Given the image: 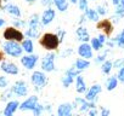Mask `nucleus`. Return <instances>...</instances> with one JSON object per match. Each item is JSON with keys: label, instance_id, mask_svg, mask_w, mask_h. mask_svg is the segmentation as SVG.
<instances>
[{"label": "nucleus", "instance_id": "f03ea898", "mask_svg": "<svg viewBox=\"0 0 124 116\" xmlns=\"http://www.w3.org/2000/svg\"><path fill=\"white\" fill-rule=\"evenodd\" d=\"M31 81L34 86V90L37 92L43 91V88L47 85V76L44 71H33V74L31 75Z\"/></svg>", "mask_w": 124, "mask_h": 116}, {"label": "nucleus", "instance_id": "a19ab883", "mask_svg": "<svg viewBox=\"0 0 124 116\" xmlns=\"http://www.w3.org/2000/svg\"><path fill=\"white\" fill-rule=\"evenodd\" d=\"M88 116H99V111L96 110V108L90 109V110L88 111Z\"/></svg>", "mask_w": 124, "mask_h": 116}, {"label": "nucleus", "instance_id": "603ef678", "mask_svg": "<svg viewBox=\"0 0 124 116\" xmlns=\"http://www.w3.org/2000/svg\"><path fill=\"white\" fill-rule=\"evenodd\" d=\"M50 116H57V115H54V114H50Z\"/></svg>", "mask_w": 124, "mask_h": 116}, {"label": "nucleus", "instance_id": "3c124183", "mask_svg": "<svg viewBox=\"0 0 124 116\" xmlns=\"http://www.w3.org/2000/svg\"><path fill=\"white\" fill-rule=\"evenodd\" d=\"M1 58H3V56H1V52H0V61H1Z\"/></svg>", "mask_w": 124, "mask_h": 116}, {"label": "nucleus", "instance_id": "f257e3e1", "mask_svg": "<svg viewBox=\"0 0 124 116\" xmlns=\"http://www.w3.org/2000/svg\"><path fill=\"white\" fill-rule=\"evenodd\" d=\"M39 42H40V45H41L45 50L52 52V51H55V50L58 48L61 41H60V38L57 36V34L46 33V34H44V35L41 36V39L39 40Z\"/></svg>", "mask_w": 124, "mask_h": 116}, {"label": "nucleus", "instance_id": "7c9ffc66", "mask_svg": "<svg viewBox=\"0 0 124 116\" xmlns=\"http://www.w3.org/2000/svg\"><path fill=\"white\" fill-rule=\"evenodd\" d=\"M73 81H74V79H72V77H70V76H67L65 74H63V76L61 77V82H62V85H63L65 88H68L73 84Z\"/></svg>", "mask_w": 124, "mask_h": 116}, {"label": "nucleus", "instance_id": "aec40b11", "mask_svg": "<svg viewBox=\"0 0 124 116\" xmlns=\"http://www.w3.org/2000/svg\"><path fill=\"white\" fill-rule=\"evenodd\" d=\"M74 68H77L78 70L83 71L90 68V61L84 59V58H78V59L74 62Z\"/></svg>", "mask_w": 124, "mask_h": 116}, {"label": "nucleus", "instance_id": "a18cd8bd", "mask_svg": "<svg viewBox=\"0 0 124 116\" xmlns=\"http://www.w3.org/2000/svg\"><path fill=\"white\" fill-rule=\"evenodd\" d=\"M112 4H113V5H116V6H117V5H118V4H119V0H112Z\"/></svg>", "mask_w": 124, "mask_h": 116}, {"label": "nucleus", "instance_id": "09e8293b", "mask_svg": "<svg viewBox=\"0 0 124 116\" xmlns=\"http://www.w3.org/2000/svg\"><path fill=\"white\" fill-rule=\"evenodd\" d=\"M119 4H120V5H123V6H124V0H119Z\"/></svg>", "mask_w": 124, "mask_h": 116}, {"label": "nucleus", "instance_id": "9b49d317", "mask_svg": "<svg viewBox=\"0 0 124 116\" xmlns=\"http://www.w3.org/2000/svg\"><path fill=\"white\" fill-rule=\"evenodd\" d=\"M78 54H79L80 58H84V59L90 61L93 58V56H94V50L91 48V46L88 42H83L78 47Z\"/></svg>", "mask_w": 124, "mask_h": 116}, {"label": "nucleus", "instance_id": "a878e982", "mask_svg": "<svg viewBox=\"0 0 124 116\" xmlns=\"http://www.w3.org/2000/svg\"><path fill=\"white\" fill-rule=\"evenodd\" d=\"M5 10L10 13V15H14L16 17H20L21 16V11H20V7L16 6V5H12V4H9L5 6Z\"/></svg>", "mask_w": 124, "mask_h": 116}, {"label": "nucleus", "instance_id": "f3484780", "mask_svg": "<svg viewBox=\"0 0 124 116\" xmlns=\"http://www.w3.org/2000/svg\"><path fill=\"white\" fill-rule=\"evenodd\" d=\"M76 91L79 94H83V93H85L88 91L86 82H85V80H84V77L82 75H78L76 77Z\"/></svg>", "mask_w": 124, "mask_h": 116}, {"label": "nucleus", "instance_id": "1a4fd4ad", "mask_svg": "<svg viewBox=\"0 0 124 116\" xmlns=\"http://www.w3.org/2000/svg\"><path fill=\"white\" fill-rule=\"evenodd\" d=\"M38 61H39V57H38L37 54L31 53V54L23 56V57L21 58V64H22L27 70H33V69L35 68Z\"/></svg>", "mask_w": 124, "mask_h": 116}, {"label": "nucleus", "instance_id": "a211bd4d", "mask_svg": "<svg viewBox=\"0 0 124 116\" xmlns=\"http://www.w3.org/2000/svg\"><path fill=\"white\" fill-rule=\"evenodd\" d=\"M118 84H119V81H118L117 76H116V75H111V76L106 80L105 87H106V90H107L108 92H111V91H114V90L118 87Z\"/></svg>", "mask_w": 124, "mask_h": 116}, {"label": "nucleus", "instance_id": "79ce46f5", "mask_svg": "<svg viewBox=\"0 0 124 116\" xmlns=\"http://www.w3.org/2000/svg\"><path fill=\"white\" fill-rule=\"evenodd\" d=\"M72 53H73V51H72V50H66V51H63V52L61 53V56L63 57V58H66V57H68V56H70V54H72Z\"/></svg>", "mask_w": 124, "mask_h": 116}, {"label": "nucleus", "instance_id": "4be33fe9", "mask_svg": "<svg viewBox=\"0 0 124 116\" xmlns=\"http://www.w3.org/2000/svg\"><path fill=\"white\" fill-rule=\"evenodd\" d=\"M21 46H22L23 51L27 52L28 54L33 53V51H34V44H33V41H32L31 39H26V40H23Z\"/></svg>", "mask_w": 124, "mask_h": 116}, {"label": "nucleus", "instance_id": "393cba45", "mask_svg": "<svg viewBox=\"0 0 124 116\" xmlns=\"http://www.w3.org/2000/svg\"><path fill=\"white\" fill-rule=\"evenodd\" d=\"M52 1L61 12H65L68 9V0H52Z\"/></svg>", "mask_w": 124, "mask_h": 116}, {"label": "nucleus", "instance_id": "864d4df0", "mask_svg": "<svg viewBox=\"0 0 124 116\" xmlns=\"http://www.w3.org/2000/svg\"><path fill=\"white\" fill-rule=\"evenodd\" d=\"M91 1H95V0H91Z\"/></svg>", "mask_w": 124, "mask_h": 116}, {"label": "nucleus", "instance_id": "c85d7f7f", "mask_svg": "<svg viewBox=\"0 0 124 116\" xmlns=\"http://www.w3.org/2000/svg\"><path fill=\"white\" fill-rule=\"evenodd\" d=\"M113 40H114L117 47H122V48H123V47H124V29H123Z\"/></svg>", "mask_w": 124, "mask_h": 116}, {"label": "nucleus", "instance_id": "b1692460", "mask_svg": "<svg viewBox=\"0 0 124 116\" xmlns=\"http://www.w3.org/2000/svg\"><path fill=\"white\" fill-rule=\"evenodd\" d=\"M85 17H86L89 21L97 22L100 16H99V13L96 12V10H94V9H89V7H88V10L85 11Z\"/></svg>", "mask_w": 124, "mask_h": 116}, {"label": "nucleus", "instance_id": "f8f14e48", "mask_svg": "<svg viewBox=\"0 0 124 116\" xmlns=\"http://www.w3.org/2000/svg\"><path fill=\"white\" fill-rule=\"evenodd\" d=\"M73 104L62 103L57 106V116H73Z\"/></svg>", "mask_w": 124, "mask_h": 116}, {"label": "nucleus", "instance_id": "cd10ccee", "mask_svg": "<svg viewBox=\"0 0 124 116\" xmlns=\"http://www.w3.org/2000/svg\"><path fill=\"white\" fill-rule=\"evenodd\" d=\"M65 75H67V76H70V77H72V79L76 80V77H77L78 75H82V71L78 70V69L74 68V67H71V68H68V69L65 71Z\"/></svg>", "mask_w": 124, "mask_h": 116}, {"label": "nucleus", "instance_id": "423d86ee", "mask_svg": "<svg viewBox=\"0 0 124 116\" xmlns=\"http://www.w3.org/2000/svg\"><path fill=\"white\" fill-rule=\"evenodd\" d=\"M11 91L17 97H26L28 94L29 87H28V84L24 80H18L14 84V86L11 87Z\"/></svg>", "mask_w": 124, "mask_h": 116}, {"label": "nucleus", "instance_id": "7ed1b4c3", "mask_svg": "<svg viewBox=\"0 0 124 116\" xmlns=\"http://www.w3.org/2000/svg\"><path fill=\"white\" fill-rule=\"evenodd\" d=\"M3 48H4V51H5L6 54H9L10 57H14V58L21 57L22 56V52H23L22 46L17 41H6L3 45Z\"/></svg>", "mask_w": 124, "mask_h": 116}, {"label": "nucleus", "instance_id": "ddd939ff", "mask_svg": "<svg viewBox=\"0 0 124 116\" xmlns=\"http://www.w3.org/2000/svg\"><path fill=\"white\" fill-rule=\"evenodd\" d=\"M55 16H56V12H55V10H52V9H46L44 12H43V15L40 16V23H41V26H47V24H50L54 19H55Z\"/></svg>", "mask_w": 124, "mask_h": 116}, {"label": "nucleus", "instance_id": "39448f33", "mask_svg": "<svg viewBox=\"0 0 124 116\" xmlns=\"http://www.w3.org/2000/svg\"><path fill=\"white\" fill-rule=\"evenodd\" d=\"M72 104H73V108H77L80 112H86V111H89L90 109L96 108L95 103L88 102L85 98H82V97H77Z\"/></svg>", "mask_w": 124, "mask_h": 116}, {"label": "nucleus", "instance_id": "2f4dec72", "mask_svg": "<svg viewBox=\"0 0 124 116\" xmlns=\"http://www.w3.org/2000/svg\"><path fill=\"white\" fill-rule=\"evenodd\" d=\"M124 67V57H120V58H116V59L113 61V69H119Z\"/></svg>", "mask_w": 124, "mask_h": 116}, {"label": "nucleus", "instance_id": "6e6552de", "mask_svg": "<svg viewBox=\"0 0 124 116\" xmlns=\"http://www.w3.org/2000/svg\"><path fill=\"white\" fill-rule=\"evenodd\" d=\"M4 38L8 41H17V42H20V41H23V33L20 32L16 28L10 27V28H8L4 32Z\"/></svg>", "mask_w": 124, "mask_h": 116}, {"label": "nucleus", "instance_id": "9d476101", "mask_svg": "<svg viewBox=\"0 0 124 116\" xmlns=\"http://www.w3.org/2000/svg\"><path fill=\"white\" fill-rule=\"evenodd\" d=\"M38 104H39V98L37 96H31L24 102H22L20 104V108L18 109L21 111H33Z\"/></svg>", "mask_w": 124, "mask_h": 116}, {"label": "nucleus", "instance_id": "e433bc0d", "mask_svg": "<svg viewBox=\"0 0 124 116\" xmlns=\"http://www.w3.org/2000/svg\"><path fill=\"white\" fill-rule=\"evenodd\" d=\"M9 85V80L6 76H0V88H6Z\"/></svg>", "mask_w": 124, "mask_h": 116}, {"label": "nucleus", "instance_id": "bb28decb", "mask_svg": "<svg viewBox=\"0 0 124 116\" xmlns=\"http://www.w3.org/2000/svg\"><path fill=\"white\" fill-rule=\"evenodd\" d=\"M26 35L29 39H37L40 36V28H29L26 32Z\"/></svg>", "mask_w": 124, "mask_h": 116}, {"label": "nucleus", "instance_id": "c9c22d12", "mask_svg": "<svg viewBox=\"0 0 124 116\" xmlns=\"http://www.w3.org/2000/svg\"><path fill=\"white\" fill-rule=\"evenodd\" d=\"M96 12L99 13V16H106L107 15V9L103 5H99L96 7Z\"/></svg>", "mask_w": 124, "mask_h": 116}, {"label": "nucleus", "instance_id": "6ab92c4d", "mask_svg": "<svg viewBox=\"0 0 124 116\" xmlns=\"http://www.w3.org/2000/svg\"><path fill=\"white\" fill-rule=\"evenodd\" d=\"M76 33H77L78 40H80V41H83V42H88V41L91 40V39H90V35H89V33H88V30H86V28H84V27H79Z\"/></svg>", "mask_w": 124, "mask_h": 116}, {"label": "nucleus", "instance_id": "72a5a7b5", "mask_svg": "<svg viewBox=\"0 0 124 116\" xmlns=\"http://www.w3.org/2000/svg\"><path fill=\"white\" fill-rule=\"evenodd\" d=\"M114 16H117V17H119V18H123V17H124V6H123V5L118 4V5L116 6Z\"/></svg>", "mask_w": 124, "mask_h": 116}, {"label": "nucleus", "instance_id": "473e14b6", "mask_svg": "<svg viewBox=\"0 0 124 116\" xmlns=\"http://www.w3.org/2000/svg\"><path fill=\"white\" fill-rule=\"evenodd\" d=\"M44 111H45V106H44L43 104H38V105L35 106V109L33 110V115H34V116H41Z\"/></svg>", "mask_w": 124, "mask_h": 116}, {"label": "nucleus", "instance_id": "c756f323", "mask_svg": "<svg viewBox=\"0 0 124 116\" xmlns=\"http://www.w3.org/2000/svg\"><path fill=\"white\" fill-rule=\"evenodd\" d=\"M91 44H90V46H91V48L94 50V51H100V50H102L103 48V46L100 44V41H99V39L97 38H91Z\"/></svg>", "mask_w": 124, "mask_h": 116}, {"label": "nucleus", "instance_id": "37998d69", "mask_svg": "<svg viewBox=\"0 0 124 116\" xmlns=\"http://www.w3.org/2000/svg\"><path fill=\"white\" fill-rule=\"evenodd\" d=\"M14 24H15L16 27H23V26H24L26 23H24L23 21H16V22H15Z\"/></svg>", "mask_w": 124, "mask_h": 116}, {"label": "nucleus", "instance_id": "4468645a", "mask_svg": "<svg viewBox=\"0 0 124 116\" xmlns=\"http://www.w3.org/2000/svg\"><path fill=\"white\" fill-rule=\"evenodd\" d=\"M97 29L103 30L106 36H109L113 33V23L109 19H102L101 22L97 23Z\"/></svg>", "mask_w": 124, "mask_h": 116}, {"label": "nucleus", "instance_id": "20e7f679", "mask_svg": "<svg viewBox=\"0 0 124 116\" xmlns=\"http://www.w3.org/2000/svg\"><path fill=\"white\" fill-rule=\"evenodd\" d=\"M55 59H56V54L54 52H49L44 56V58L41 59V63H40V68H41V71L44 73H51L54 71L56 68H55Z\"/></svg>", "mask_w": 124, "mask_h": 116}, {"label": "nucleus", "instance_id": "0eeeda50", "mask_svg": "<svg viewBox=\"0 0 124 116\" xmlns=\"http://www.w3.org/2000/svg\"><path fill=\"white\" fill-rule=\"evenodd\" d=\"M101 92H102V86L99 85V84H94V85H91V87L85 92V97H84V98H85L88 102L95 103V102L97 100V98H99V96H100Z\"/></svg>", "mask_w": 124, "mask_h": 116}, {"label": "nucleus", "instance_id": "c03bdc74", "mask_svg": "<svg viewBox=\"0 0 124 116\" xmlns=\"http://www.w3.org/2000/svg\"><path fill=\"white\" fill-rule=\"evenodd\" d=\"M41 4L43 5H50L51 4V0H41Z\"/></svg>", "mask_w": 124, "mask_h": 116}, {"label": "nucleus", "instance_id": "5701e85b", "mask_svg": "<svg viewBox=\"0 0 124 116\" xmlns=\"http://www.w3.org/2000/svg\"><path fill=\"white\" fill-rule=\"evenodd\" d=\"M108 52H109V48H106V50H103L101 53H99L97 56H96V58L94 59V62H95V64H99V65H101L106 59H107V56H108Z\"/></svg>", "mask_w": 124, "mask_h": 116}, {"label": "nucleus", "instance_id": "412c9836", "mask_svg": "<svg viewBox=\"0 0 124 116\" xmlns=\"http://www.w3.org/2000/svg\"><path fill=\"white\" fill-rule=\"evenodd\" d=\"M112 69H113V61H111V59H106L101 64V71L105 75H109L111 71H112Z\"/></svg>", "mask_w": 124, "mask_h": 116}, {"label": "nucleus", "instance_id": "2eb2a0df", "mask_svg": "<svg viewBox=\"0 0 124 116\" xmlns=\"http://www.w3.org/2000/svg\"><path fill=\"white\" fill-rule=\"evenodd\" d=\"M1 70L9 75H17L18 74V67L15 64V63H11V62H3L1 65H0Z\"/></svg>", "mask_w": 124, "mask_h": 116}, {"label": "nucleus", "instance_id": "8fccbe9b", "mask_svg": "<svg viewBox=\"0 0 124 116\" xmlns=\"http://www.w3.org/2000/svg\"><path fill=\"white\" fill-rule=\"evenodd\" d=\"M26 1H27V3H34L35 0H26Z\"/></svg>", "mask_w": 124, "mask_h": 116}, {"label": "nucleus", "instance_id": "4c0bfd02", "mask_svg": "<svg viewBox=\"0 0 124 116\" xmlns=\"http://www.w3.org/2000/svg\"><path fill=\"white\" fill-rule=\"evenodd\" d=\"M78 4H79V9L82 11H86L88 10V0H78Z\"/></svg>", "mask_w": 124, "mask_h": 116}, {"label": "nucleus", "instance_id": "5fc2aeb1", "mask_svg": "<svg viewBox=\"0 0 124 116\" xmlns=\"http://www.w3.org/2000/svg\"><path fill=\"white\" fill-rule=\"evenodd\" d=\"M6 1H10V0H6Z\"/></svg>", "mask_w": 124, "mask_h": 116}, {"label": "nucleus", "instance_id": "58836bf2", "mask_svg": "<svg viewBox=\"0 0 124 116\" xmlns=\"http://www.w3.org/2000/svg\"><path fill=\"white\" fill-rule=\"evenodd\" d=\"M100 116H111V110L106 106H101L100 109Z\"/></svg>", "mask_w": 124, "mask_h": 116}, {"label": "nucleus", "instance_id": "49530a36", "mask_svg": "<svg viewBox=\"0 0 124 116\" xmlns=\"http://www.w3.org/2000/svg\"><path fill=\"white\" fill-rule=\"evenodd\" d=\"M4 24H5V21L4 19H0V27H3Z\"/></svg>", "mask_w": 124, "mask_h": 116}, {"label": "nucleus", "instance_id": "ea45409f", "mask_svg": "<svg viewBox=\"0 0 124 116\" xmlns=\"http://www.w3.org/2000/svg\"><path fill=\"white\" fill-rule=\"evenodd\" d=\"M97 39H99V41H100V44H101L102 46H105V45H106L107 38H106V35H105V34H100V35L97 36Z\"/></svg>", "mask_w": 124, "mask_h": 116}, {"label": "nucleus", "instance_id": "de8ad7c7", "mask_svg": "<svg viewBox=\"0 0 124 116\" xmlns=\"http://www.w3.org/2000/svg\"><path fill=\"white\" fill-rule=\"evenodd\" d=\"M70 1H71L72 4H77V3H78V0H70Z\"/></svg>", "mask_w": 124, "mask_h": 116}, {"label": "nucleus", "instance_id": "f704fd0d", "mask_svg": "<svg viewBox=\"0 0 124 116\" xmlns=\"http://www.w3.org/2000/svg\"><path fill=\"white\" fill-rule=\"evenodd\" d=\"M116 76H117V79H118V81L120 84H124V67H122V68L118 69Z\"/></svg>", "mask_w": 124, "mask_h": 116}, {"label": "nucleus", "instance_id": "dca6fc26", "mask_svg": "<svg viewBox=\"0 0 124 116\" xmlns=\"http://www.w3.org/2000/svg\"><path fill=\"white\" fill-rule=\"evenodd\" d=\"M20 108V103L17 100H10L4 109V116H14V114Z\"/></svg>", "mask_w": 124, "mask_h": 116}]
</instances>
